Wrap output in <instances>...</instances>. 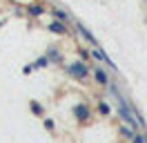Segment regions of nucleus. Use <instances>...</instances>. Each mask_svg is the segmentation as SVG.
Here are the masks:
<instances>
[{
    "mask_svg": "<svg viewBox=\"0 0 147 143\" xmlns=\"http://www.w3.org/2000/svg\"><path fill=\"white\" fill-rule=\"evenodd\" d=\"M67 74L71 76V78H78V80H87V76L92 74V69H89V65L85 61H71L69 65H67Z\"/></svg>",
    "mask_w": 147,
    "mask_h": 143,
    "instance_id": "nucleus-1",
    "label": "nucleus"
},
{
    "mask_svg": "<svg viewBox=\"0 0 147 143\" xmlns=\"http://www.w3.org/2000/svg\"><path fill=\"white\" fill-rule=\"evenodd\" d=\"M71 112H74V118H76L78 123H87V121L92 118V107L87 105V103H78Z\"/></svg>",
    "mask_w": 147,
    "mask_h": 143,
    "instance_id": "nucleus-2",
    "label": "nucleus"
},
{
    "mask_svg": "<svg viewBox=\"0 0 147 143\" xmlns=\"http://www.w3.org/2000/svg\"><path fill=\"white\" fill-rule=\"evenodd\" d=\"M92 74H94V78H96V83L100 85V87H109L111 83H109V74L102 69V67H96V69H92Z\"/></svg>",
    "mask_w": 147,
    "mask_h": 143,
    "instance_id": "nucleus-3",
    "label": "nucleus"
},
{
    "mask_svg": "<svg viewBox=\"0 0 147 143\" xmlns=\"http://www.w3.org/2000/svg\"><path fill=\"white\" fill-rule=\"evenodd\" d=\"M49 31H51V34H60V36H65L69 29H67V25H65L63 20H51V22H49Z\"/></svg>",
    "mask_w": 147,
    "mask_h": 143,
    "instance_id": "nucleus-4",
    "label": "nucleus"
},
{
    "mask_svg": "<svg viewBox=\"0 0 147 143\" xmlns=\"http://www.w3.org/2000/svg\"><path fill=\"white\" fill-rule=\"evenodd\" d=\"M76 27H78V31L83 34V38H85V40H87V43H92L94 47H96V38L92 36V31H89V29H85V25H80V22H76Z\"/></svg>",
    "mask_w": 147,
    "mask_h": 143,
    "instance_id": "nucleus-5",
    "label": "nucleus"
},
{
    "mask_svg": "<svg viewBox=\"0 0 147 143\" xmlns=\"http://www.w3.org/2000/svg\"><path fill=\"white\" fill-rule=\"evenodd\" d=\"M27 11H29V16H42V14H45V7H42V5H38V2H31V5H29L27 7Z\"/></svg>",
    "mask_w": 147,
    "mask_h": 143,
    "instance_id": "nucleus-6",
    "label": "nucleus"
},
{
    "mask_svg": "<svg viewBox=\"0 0 147 143\" xmlns=\"http://www.w3.org/2000/svg\"><path fill=\"white\" fill-rule=\"evenodd\" d=\"M47 58H49V63H60L63 61V54H60V49H56V47H49Z\"/></svg>",
    "mask_w": 147,
    "mask_h": 143,
    "instance_id": "nucleus-7",
    "label": "nucleus"
},
{
    "mask_svg": "<svg viewBox=\"0 0 147 143\" xmlns=\"http://www.w3.org/2000/svg\"><path fill=\"white\" fill-rule=\"evenodd\" d=\"M51 16H56V20H63V22H69L71 18H69V14H65L63 9H51Z\"/></svg>",
    "mask_w": 147,
    "mask_h": 143,
    "instance_id": "nucleus-8",
    "label": "nucleus"
},
{
    "mask_svg": "<svg viewBox=\"0 0 147 143\" xmlns=\"http://www.w3.org/2000/svg\"><path fill=\"white\" fill-rule=\"evenodd\" d=\"M29 107H31V114H36V116H42V114H45V107L40 105L38 101H31V103H29Z\"/></svg>",
    "mask_w": 147,
    "mask_h": 143,
    "instance_id": "nucleus-9",
    "label": "nucleus"
},
{
    "mask_svg": "<svg viewBox=\"0 0 147 143\" xmlns=\"http://www.w3.org/2000/svg\"><path fill=\"white\" fill-rule=\"evenodd\" d=\"M98 112H100L102 116H107L111 112V107H109V103H107V101H100V103H98Z\"/></svg>",
    "mask_w": 147,
    "mask_h": 143,
    "instance_id": "nucleus-10",
    "label": "nucleus"
},
{
    "mask_svg": "<svg viewBox=\"0 0 147 143\" xmlns=\"http://www.w3.org/2000/svg\"><path fill=\"white\" fill-rule=\"evenodd\" d=\"M78 54H80V61H89V58H92V52H89V49H85V47H80V49H78Z\"/></svg>",
    "mask_w": 147,
    "mask_h": 143,
    "instance_id": "nucleus-11",
    "label": "nucleus"
},
{
    "mask_svg": "<svg viewBox=\"0 0 147 143\" xmlns=\"http://www.w3.org/2000/svg\"><path fill=\"white\" fill-rule=\"evenodd\" d=\"M47 65H49V58H47V56H42V58H38V63L34 65V67H47Z\"/></svg>",
    "mask_w": 147,
    "mask_h": 143,
    "instance_id": "nucleus-12",
    "label": "nucleus"
},
{
    "mask_svg": "<svg viewBox=\"0 0 147 143\" xmlns=\"http://www.w3.org/2000/svg\"><path fill=\"white\" fill-rule=\"evenodd\" d=\"M131 141H134V143H147V136H143V134H134Z\"/></svg>",
    "mask_w": 147,
    "mask_h": 143,
    "instance_id": "nucleus-13",
    "label": "nucleus"
},
{
    "mask_svg": "<svg viewBox=\"0 0 147 143\" xmlns=\"http://www.w3.org/2000/svg\"><path fill=\"white\" fill-rule=\"evenodd\" d=\"M45 127L49 132H54V121H51V118H45Z\"/></svg>",
    "mask_w": 147,
    "mask_h": 143,
    "instance_id": "nucleus-14",
    "label": "nucleus"
}]
</instances>
